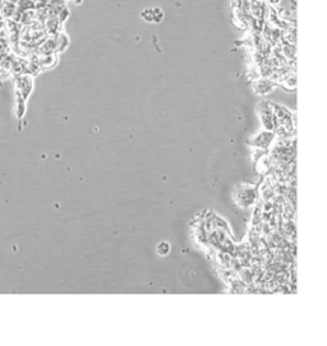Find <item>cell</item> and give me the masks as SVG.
Here are the masks:
<instances>
[{
	"instance_id": "cell-1",
	"label": "cell",
	"mask_w": 327,
	"mask_h": 346,
	"mask_svg": "<svg viewBox=\"0 0 327 346\" xmlns=\"http://www.w3.org/2000/svg\"><path fill=\"white\" fill-rule=\"evenodd\" d=\"M234 199L238 203V206L247 208L252 206L257 201V189L256 186L249 185V184H242L237 186V189L234 192Z\"/></svg>"
},
{
	"instance_id": "cell-2",
	"label": "cell",
	"mask_w": 327,
	"mask_h": 346,
	"mask_svg": "<svg viewBox=\"0 0 327 346\" xmlns=\"http://www.w3.org/2000/svg\"><path fill=\"white\" fill-rule=\"evenodd\" d=\"M276 140V134L274 131H263L258 132L257 134L252 136L248 140V145L252 147H256L258 150H267L271 147L274 141Z\"/></svg>"
},
{
	"instance_id": "cell-3",
	"label": "cell",
	"mask_w": 327,
	"mask_h": 346,
	"mask_svg": "<svg viewBox=\"0 0 327 346\" xmlns=\"http://www.w3.org/2000/svg\"><path fill=\"white\" fill-rule=\"evenodd\" d=\"M257 111L258 115H260L261 122H262L263 128H265L266 131H274L275 125H276V120H275L271 102L261 101L260 104L257 105Z\"/></svg>"
},
{
	"instance_id": "cell-4",
	"label": "cell",
	"mask_w": 327,
	"mask_h": 346,
	"mask_svg": "<svg viewBox=\"0 0 327 346\" xmlns=\"http://www.w3.org/2000/svg\"><path fill=\"white\" fill-rule=\"evenodd\" d=\"M15 93H18L23 100H28L33 91V77L29 74H19L14 76Z\"/></svg>"
},
{
	"instance_id": "cell-5",
	"label": "cell",
	"mask_w": 327,
	"mask_h": 346,
	"mask_svg": "<svg viewBox=\"0 0 327 346\" xmlns=\"http://www.w3.org/2000/svg\"><path fill=\"white\" fill-rule=\"evenodd\" d=\"M249 12L256 18L261 31L267 20V13H269V5L263 0H249Z\"/></svg>"
},
{
	"instance_id": "cell-6",
	"label": "cell",
	"mask_w": 327,
	"mask_h": 346,
	"mask_svg": "<svg viewBox=\"0 0 327 346\" xmlns=\"http://www.w3.org/2000/svg\"><path fill=\"white\" fill-rule=\"evenodd\" d=\"M276 83L274 81H271L270 78H266V77H260L256 81L253 82V91L260 96H265V95H269L272 91L276 88Z\"/></svg>"
},
{
	"instance_id": "cell-7",
	"label": "cell",
	"mask_w": 327,
	"mask_h": 346,
	"mask_svg": "<svg viewBox=\"0 0 327 346\" xmlns=\"http://www.w3.org/2000/svg\"><path fill=\"white\" fill-rule=\"evenodd\" d=\"M31 58L37 63L41 70L51 69L58 64V54H46V55H40V54H32Z\"/></svg>"
},
{
	"instance_id": "cell-8",
	"label": "cell",
	"mask_w": 327,
	"mask_h": 346,
	"mask_svg": "<svg viewBox=\"0 0 327 346\" xmlns=\"http://www.w3.org/2000/svg\"><path fill=\"white\" fill-rule=\"evenodd\" d=\"M44 28L47 35H55V33L61 32L63 23H61L56 15H49L44 22Z\"/></svg>"
},
{
	"instance_id": "cell-9",
	"label": "cell",
	"mask_w": 327,
	"mask_h": 346,
	"mask_svg": "<svg viewBox=\"0 0 327 346\" xmlns=\"http://www.w3.org/2000/svg\"><path fill=\"white\" fill-rule=\"evenodd\" d=\"M276 85H280L284 90L286 91H295L297 90V76L295 72L286 73L285 76L281 77Z\"/></svg>"
},
{
	"instance_id": "cell-10",
	"label": "cell",
	"mask_w": 327,
	"mask_h": 346,
	"mask_svg": "<svg viewBox=\"0 0 327 346\" xmlns=\"http://www.w3.org/2000/svg\"><path fill=\"white\" fill-rule=\"evenodd\" d=\"M15 13V4L6 1V0H0V15L4 19H12Z\"/></svg>"
},
{
	"instance_id": "cell-11",
	"label": "cell",
	"mask_w": 327,
	"mask_h": 346,
	"mask_svg": "<svg viewBox=\"0 0 327 346\" xmlns=\"http://www.w3.org/2000/svg\"><path fill=\"white\" fill-rule=\"evenodd\" d=\"M281 51H283L286 60L290 61V63H295V59H297V45H289L281 42Z\"/></svg>"
},
{
	"instance_id": "cell-12",
	"label": "cell",
	"mask_w": 327,
	"mask_h": 346,
	"mask_svg": "<svg viewBox=\"0 0 327 346\" xmlns=\"http://www.w3.org/2000/svg\"><path fill=\"white\" fill-rule=\"evenodd\" d=\"M36 9V1L35 0H18L15 3V12L23 13L27 10H33Z\"/></svg>"
},
{
	"instance_id": "cell-13",
	"label": "cell",
	"mask_w": 327,
	"mask_h": 346,
	"mask_svg": "<svg viewBox=\"0 0 327 346\" xmlns=\"http://www.w3.org/2000/svg\"><path fill=\"white\" fill-rule=\"evenodd\" d=\"M24 114H26V100H23L18 93H15V115L20 120L23 119Z\"/></svg>"
},
{
	"instance_id": "cell-14",
	"label": "cell",
	"mask_w": 327,
	"mask_h": 346,
	"mask_svg": "<svg viewBox=\"0 0 327 346\" xmlns=\"http://www.w3.org/2000/svg\"><path fill=\"white\" fill-rule=\"evenodd\" d=\"M170 244L167 242H160L158 244V247H156V252H158L159 256L161 257H165L167 256V254L170 253Z\"/></svg>"
},
{
	"instance_id": "cell-15",
	"label": "cell",
	"mask_w": 327,
	"mask_h": 346,
	"mask_svg": "<svg viewBox=\"0 0 327 346\" xmlns=\"http://www.w3.org/2000/svg\"><path fill=\"white\" fill-rule=\"evenodd\" d=\"M152 12H154V22H155V23H160L161 20L164 19L163 9L156 6V8H152Z\"/></svg>"
},
{
	"instance_id": "cell-16",
	"label": "cell",
	"mask_w": 327,
	"mask_h": 346,
	"mask_svg": "<svg viewBox=\"0 0 327 346\" xmlns=\"http://www.w3.org/2000/svg\"><path fill=\"white\" fill-rule=\"evenodd\" d=\"M141 17L146 20V22H149V23L154 22V12H152V8L145 9V10L141 13Z\"/></svg>"
},
{
	"instance_id": "cell-17",
	"label": "cell",
	"mask_w": 327,
	"mask_h": 346,
	"mask_svg": "<svg viewBox=\"0 0 327 346\" xmlns=\"http://www.w3.org/2000/svg\"><path fill=\"white\" fill-rule=\"evenodd\" d=\"M36 1V9L46 8V5L49 4L50 0H35Z\"/></svg>"
},
{
	"instance_id": "cell-18",
	"label": "cell",
	"mask_w": 327,
	"mask_h": 346,
	"mask_svg": "<svg viewBox=\"0 0 327 346\" xmlns=\"http://www.w3.org/2000/svg\"><path fill=\"white\" fill-rule=\"evenodd\" d=\"M281 1H283V0H266V3H267V5L272 6V8L280 6Z\"/></svg>"
},
{
	"instance_id": "cell-19",
	"label": "cell",
	"mask_w": 327,
	"mask_h": 346,
	"mask_svg": "<svg viewBox=\"0 0 327 346\" xmlns=\"http://www.w3.org/2000/svg\"><path fill=\"white\" fill-rule=\"evenodd\" d=\"M64 1H68V0H64ZM73 1H74V3H76V4H81L82 0H73Z\"/></svg>"
},
{
	"instance_id": "cell-20",
	"label": "cell",
	"mask_w": 327,
	"mask_h": 346,
	"mask_svg": "<svg viewBox=\"0 0 327 346\" xmlns=\"http://www.w3.org/2000/svg\"><path fill=\"white\" fill-rule=\"evenodd\" d=\"M1 83H3V79L0 78V86H1Z\"/></svg>"
},
{
	"instance_id": "cell-21",
	"label": "cell",
	"mask_w": 327,
	"mask_h": 346,
	"mask_svg": "<svg viewBox=\"0 0 327 346\" xmlns=\"http://www.w3.org/2000/svg\"><path fill=\"white\" fill-rule=\"evenodd\" d=\"M263 1H266V0H263Z\"/></svg>"
}]
</instances>
